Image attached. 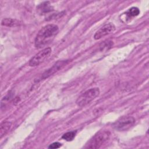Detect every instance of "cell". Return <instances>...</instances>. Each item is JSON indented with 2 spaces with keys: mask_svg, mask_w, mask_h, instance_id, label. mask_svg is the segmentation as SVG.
<instances>
[{
  "mask_svg": "<svg viewBox=\"0 0 149 149\" xmlns=\"http://www.w3.org/2000/svg\"><path fill=\"white\" fill-rule=\"evenodd\" d=\"M110 132L108 130H101L96 133L86 144V148L95 149L100 148L109 139Z\"/></svg>",
  "mask_w": 149,
  "mask_h": 149,
  "instance_id": "2",
  "label": "cell"
},
{
  "mask_svg": "<svg viewBox=\"0 0 149 149\" xmlns=\"http://www.w3.org/2000/svg\"><path fill=\"white\" fill-rule=\"evenodd\" d=\"M59 31L58 26L56 24H47L42 27L36 35L34 45L36 48H42L49 44L55 38Z\"/></svg>",
  "mask_w": 149,
  "mask_h": 149,
  "instance_id": "1",
  "label": "cell"
},
{
  "mask_svg": "<svg viewBox=\"0 0 149 149\" xmlns=\"http://www.w3.org/2000/svg\"><path fill=\"white\" fill-rule=\"evenodd\" d=\"M76 131H70V132H66V133H65L62 138L68 141H70L73 140V139L74 138L75 136H76Z\"/></svg>",
  "mask_w": 149,
  "mask_h": 149,
  "instance_id": "12",
  "label": "cell"
},
{
  "mask_svg": "<svg viewBox=\"0 0 149 149\" xmlns=\"http://www.w3.org/2000/svg\"><path fill=\"white\" fill-rule=\"evenodd\" d=\"M37 10L40 14H43L52 10V6L49 5L48 2H45L40 5L37 7Z\"/></svg>",
  "mask_w": 149,
  "mask_h": 149,
  "instance_id": "9",
  "label": "cell"
},
{
  "mask_svg": "<svg viewBox=\"0 0 149 149\" xmlns=\"http://www.w3.org/2000/svg\"><path fill=\"white\" fill-rule=\"evenodd\" d=\"M11 122H3L1 124L0 127V135L1 138H2L9 130V129L11 127Z\"/></svg>",
  "mask_w": 149,
  "mask_h": 149,
  "instance_id": "10",
  "label": "cell"
},
{
  "mask_svg": "<svg viewBox=\"0 0 149 149\" xmlns=\"http://www.w3.org/2000/svg\"><path fill=\"white\" fill-rule=\"evenodd\" d=\"M1 24L7 27H16L21 24L19 20L12 18H4L1 22Z\"/></svg>",
  "mask_w": 149,
  "mask_h": 149,
  "instance_id": "8",
  "label": "cell"
},
{
  "mask_svg": "<svg viewBox=\"0 0 149 149\" xmlns=\"http://www.w3.org/2000/svg\"><path fill=\"white\" fill-rule=\"evenodd\" d=\"M68 63V61H58L51 68H49V69L46 70L42 74V75L41 76V79H46V78L48 77L49 76H50L51 75L53 74L54 73H55L58 70H59L60 69H61L63 66L66 65Z\"/></svg>",
  "mask_w": 149,
  "mask_h": 149,
  "instance_id": "7",
  "label": "cell"
},
{
  "mask_svg": "<svg viewBox=\"0 0 149 149\" xmlns=\"http://www.w3.org/2000/svg\"><path fill=\"white\" fill-rule=\"evenodd\" d=\"M135 121V119L133 116H122L115 121L112 124V126L118 131H126L133 126Z\"/></svg>",
  "mask_w": 149,
  "mask_h": 149,
  "instance_id": "4",
  "label": "cell"
},
{
  "mask_svg": "<svg viewBox=\"0 0 149 149\" xmlns=\"http://www.w3.org/2000/svg\"><path fill=\"white\" fill-rule=\"evenodd\" d=\"M140 13V10L137 7H132L126 13V16L128 17H132L137 16Z\"/></svg>",
  "mask_w": 149,
  "mask_h": 149,
  "instance_id": "11",
  "label": "cell"
},
{
  "mask_svg": "<svg viewBox=\"0 0 149 149\" xmlns=\"http://www.w3.org/2000/svg\"><path fill=\"white\" fill-rule=\"evenodd\" d=\"M52 49L50 47H47L43 49L36 54L30 60L29 65L30 66H36L41 64L45 59L51 54Z\"/></svg>",
  "mask_w": 149,
  "mask_h": 149,
  "instance_id": "5",
  "label": "cell"
},
{
  "mask_svg": "<svg viewBox=\"0 0 149 149\" xmlns=\"http://www.w3.org/2000/svg\"><path fill=\"white\" fill-rule=\"evenodd\" d=\"M115 30V25L112 23H109L104 25L95 33L94 37L95 40L100 39L101 38L112 33Z\"/></svg>",
  "mask_w": 149,
  "mask_h": 149,
  "instance_id": "6",
  "label": "cell"
},
{
  "mask_svg": "<svg viewBox=\"0 0 149 149\" xmlns=\"http://www.w3.org/2000/svg\"><path fill=\"white\" fill-rule=\"evenodd\" d=\"M100 93V91L98 87H94L88 89L78 97L76 103L78 107H85L96 98L99 95Z\"/></svg>",
  "mask_w": 149,
  "mask_h": 149,
  "instance_id": "3",
  "label": "cell"
},
{
  "mask_svg": "<svg viewBox=\"0 0 149 149\" xmlns=\"http://www.w3.org/2000/svg\"><path fill=\"white\" fill-rule=\"evenodd\" d=\"M62 144L59 142H54L48 146L49 148H58L61 147Z\"/></svg>",
  "mask_w": 149,
  "mask_h": 149,
  "instance_id": "14",
  "label": "cell"
},
{
  "mask_svg": "<svg viewBox=\"0 0 149 149\" xmlns=\"http://www.w3.org/2000/svg\"><path fill=\"white\" fill-rule=\"evenodd\" d=\"M113 45V42L111 41H106L103 42L100 45L101 51H106L111 48Z\"/></svg>",
  "mask_w": 149,
  "mask_h": 149,
  "instance_id": "13",
  "label": "cell"
}]
</instances>
